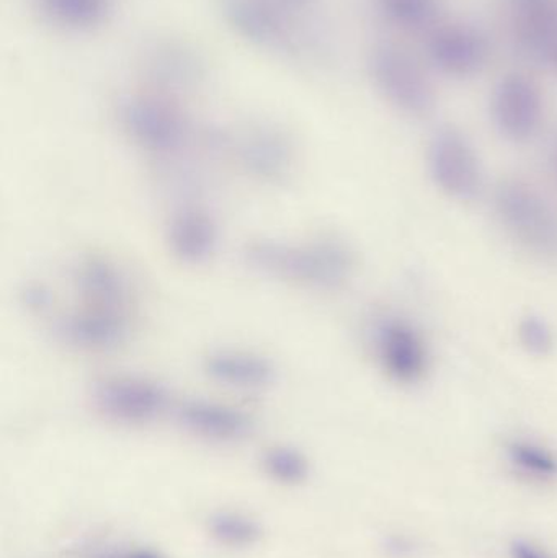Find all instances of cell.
<instances>
[{
    "instance_id": "6da1fadb",
    "label": "cell",
    "mask_w": 557,
    "mask_h": 558,
    "mask_svg": "<svg viewBox=\"0 0 557 558\" xmlns=\"http://www.w3.org/2000/svg\"><path fill=\"white\" fill-rule=\"evenodd\" d=\"M244 260L264 277L323 291L342 288L356 270L355 252L334 239H261L245 247Z\"/></svg>"
},
{
    "instance_id": "7a4b0ae2",
    "label": "cell",
    "mask_w": 557,
    "mask_h": 558,
    "mask_svg": "<svg viewBox=\"0 0 557 558\" xmlns=\"http://www.w3.org/2000/svg\"><path fill=\"white\" fill-rule=\"evenodd\" d=\"M117 118L128 140L154 157L182 154L195 137V126L179 97L144 87L118 100Z\"/></svg>"
},
{
    "instance_id": "3957f363",
    "label": "cell",
    "mask_w": 557,
    "mask_h": 558,
    "mask_svg": "<svg viewBox=\"0 0 557 558\" xmlns=\"http://www.w3.org/2000/svg\"><path fill=\"white\" fill-rule=\"evenodd\" d=\"M226 25L258 51L290 62H307L323 51V35L298 25L265 0H218Z\"/></svg>"
},
{
    "instance_id": "277c9868",
    "label": "cell",
    "mask_w": 557,
    "mask_h": 558,
    "mask_svg": "<svg viewBox=\"0 0 557 558\" xmlns=\"http://www.w3.org/2000/svg\"><path fill=\"white\" fill-rule=\"evenodd\" d=\"M427 62L391 41L370 49L366 71L379 97L398 113L414 120L431 117L437 107V90Z\"/></svg>"
},
{
    "instance_id": "5b68a950",
    "label": "cell",
    "mask_w": 557,
    "mask_h": 558,
    "mask_svg": "<svg viewBox=\"0 0 557 558\" xmlns=\"http://www.w3.org/2000/svg\"><path fill=\"white\" fill-rule=\"evenodd\" d=\"M494 209L507 232L533 254L557 257V206L520 180L500 183Z\"/></svg>"
},
{
    "instance_id": "8992f818",
    "label": "cell",
    "mask_w": 557,
    "mask_h": 558,
    "mask_svg": "<svg viewBox=\"0 0 557 558\" xmlns=\"http://www.w3.org/2000/svg\"><path fill=\"white\" fill-rule=\"evenodd\" d=\"M427 170L434 185L448 198L473 202L484 185L483 162L467 133L444 124L427 144Z\"/></svg>"
},
{
    "instance_id": "52a82bcc",
    "label": "cell",
    "mask_w": 557,
    "mask_h": 558,
    "mask_svg": "<svg viewBox=\"0 0 557 558\" xmlns=\"http://www.w3.org/2000/svg\"><path fill=\"white\" fill-rule=\"evenodd\" d=\"M545 110V92L529 72H506L491 92V121L510 143L532 141L542 130Z\"/></svg>"
},
{
    "instance_id": "ba28073f",
    "label": "cell",
    "mask_w": 557,
    "mask_h": 558,
    "mask_svg": "<svg viewBox=\"0 0 557 558\" xmlns=\"http://www.w3.org/2000/svg\"><path fill=\"white\" fill-rule=\"evenodd\" d=\"M424 38L425 62L432 71L448 78L476 77L493 56L489 36L471 23L438 20L424 33Z\"/></svg>"
},
{
    "instance_id": "9c48e42d",
    "label": "cell",
    "mask_w": 557,
    "mask_h": 558,
    "mask_svg": "<svg viewBox=\"0 0 557 558\" xmlns=\"http://www.w3.org/2000/svg\"><path fill=\"white\" fill-rule=\"evenodd\" d=\"M373 351L379 369L401 386H415L432 367L431 344L421 328L401 315H383L373 327Z\"/></svg>"
},
{
    "instance_id": "30bf717a",
    "label": "cell",
    "mask_w": 557,
    "mask_h": 558,
    "mask_svg": "<svg viewBox=\"0 0 557 558\" xmlns=\"http://www.w3.org/2000/svg\"><path fill=\"white\" fill-rule=\"evenodd\" d=\"M52 333L68 347L82 351L117 350L133 330V308L78 301L52 320Z\"/></svg>"
},
{
    "instance_id": "8fae6325",
    "label": "cell",
    "mask_w": 557,
    "mask_h": 558,
    "mask_svg": "<svg viewBox=\"0 0 557 558\" xmlns=\"http://www.w3.org/2000/svg\"><path fill=\"white\" fill-rule=\"evenodd\" d=\"M95 409L111 422L144 425L156 422L172 405L166 387L137 376H113L95 384Z\"/></svg>"
},
{
    "instance_id": "7c38bea8",
    "label": "cell",
    "mask_w": 557,
    "mask_h": 558,
    "mask_svg": "<svg viewBox=\"0 0 557 558\" xmlns=\"http://www.w3.org/2000/svg\"><path fill=\"white\" fill-rule=\"evenodd\" d=\"M146 87L166 94H190L198 90L208 78L205 58L189 43L180 39H157L147 46L141 59Z\"/></svg>"
},
{
    "instance_id": "4fadbf2b",
    "label": "cell",
    "mask_w": 557,
    "mask_h": 558,
    "mask_svg": "<svg viewBox=\"0 0 557 558\" xmlns=\"http://www.w3.org/2000/svg\"><path fill=\"white\" fill-rule=\"evenodd\" d=\"M222 146L235 154L249 173L265 182H280L293 163L290 137L270 123H252L234 133H222Z\"/></svg>"
},
{
    "instance_id": "5bb4252c",
    "label": "cell",
    "mask_w": 557,
    "mask_h": 558,
    "mask_svg": "<svg viewBox=\"0 0 557 558\" xmlns=\"http://www.w3.org/2000/svg\"><path fill=\"white\" fill-rule=\"evenodd\" d=\"M175 416L186 432L206 441H241L254 426L244 410L213 400H186L177 407Z\"/></svg>"
},
{
    "instance_id": "9a60e30c",
    "label": "cell",
    "mask_w": 557,
    "mask_h": 558,
    "mask_svg": "<svg viewBox=\"0 0 557 558\" xmlns=\"http://www.w3.org/2000/svg\"><path fill=\"white\" fill-rule=\"evenodd\" d=\"M509 15L520 51L543 64L557 43V0H509Z\"/></svg>"
},
{
    "instance_id": "2e32d148",
    "label": "cell",
    "mask_w": 557,
    "mask_h": 558,
    "mask_svg": "<svg viewBox=\"0 0 557 558\" xmlns=\"http://www.w3.org/2000/svg\"><path fill=\"white\" fill-rule=\"evenodd\" d=\"M166 241L173 257L179 258L182 264L202 265L218 248V225L203 209H180L169 219Z\"/></svg>"
},
{
    "instance_id": "e0dca14e",
    "label": "cell",
    "mask_w": 557,
    "mask_h": 558,
    "mask_svg": "<svg viewBox=\"0 0 557 558\" xmlns=\"http://www.w3.org/2000/svg\"><path fill=\"white\" fill-rule=\"evenodd\" d=\"M203 367L209 379L229 389L262 390L275 380L274 363L254 351L216 350Z\"/></svg>"
},
{
    "instance_id": "ac0fdd59",
    "label": "cell",
    "mask_w": 557,
    "mask_h": 558,
    "mask_svg": "<svg viewBox=\"0 0 557 558\" xmlns=\"http://www.w3.org/2000/svg\"><path fill=\"white\" fill-rule=\"evenodd\" d=\"M43 22L59 32L85 35L110 22L114 0H32Z\"/></svg>"
},
{
    "instance_id": "d6986e66",
    "label": "cell",
    "mask_w": 557,
    "mask_h": 558,
    "mask_svg": "<svg viewBox=\"0 0 557 558\" xmlns=\"http://www.w3.org/2000/svg\"><path fill=\"white\" fill-rule=\"evenodd\" d=\"M208 533L219 546L229 549H249L264 537L261 521L239 510L215 511L208 518Z\"/></svg>"
},
{
    "instance_id": "ffe728a7",
    "label": "cell",
    "mask_w": 557,
    "mask_h": 558,
    "mask_svg": "<svg viewBox=\"0 0 557 558\" xmlns=\"http://www.w3.org/2000/svg\"><path fill=\"white\" fill-rule=\"evenodd\" d=\"M506 456L513 471L529 481L553 482L557 478L556 452L535 439H512L507 442Z\"/></svg>"
},
{
    "instance_id": "44dd1931",
    "label": "cell",
    "mask_w": 557,
    "mask_h": 558,
    "mask_svg": "<svg viewBox=\"0 0 557 558\" xmlns=\"http://www.w3.org/2000/svg\"><path fill=\"white\" fill-rule=\"evenodd\" d=\"M262 471L270 481L284 487L303 485L311 475V462L301 449L277 445L265 449L261 459Z\"/></svg>"
},
{
    "instance_id": "7402d4cb",
    "label": "cell",
    "mask_w": 557,
    "mask_h": 558,
    "mask_svg": "<svg viewBox=\"0 0 557 558\" xmlns=\"http://www.w3.org/2000/svg\"><path fill=\"white\" fill-rule=\"evenodd\" d=\"M386 22L404 32H428L438 16V0H376Z\"/></svg>"
},
{
    "instance_id": "603a6c76",
    "label": "cell",
    "mask_w": 557,
    "mask_h": 558,
    "mask_svg": "<svg viewBox=\"0 0 557 558\" xmlns=\"http://www.w3.org/2000/svg\"><path fill=\"white\" fill-rule=\"evenodd\" d=\"M520 347L535 357H546L555 351L556 335L552 325L542 315L529 314L517 325Z\"/></svg>"
},
{
    "instance_id": "cb8c5ba5",
    "label": "cell",
    "mask_w": 557,
    "mask_h": 558,
    "mask_svg": "<svg viewBox=\"0 0 557 558\" xmlns=\"http://www.w3.org/2000/svg\"><path fill=\"white\" fill-rule=\"evenodd\" d=\"M275 10L304 28L320 33L317 23L320 0H267Z\"/></svg>"
},
{
    "instance_id": "d4e9b609",
    "label": "cell",
    "mask_w": 557,
    "mask_h": 558,
    "mask_svg": "<svg viewBox=\"0 0 557 558\" xmlns=\"http://www.w3.org/2000/svg\"><path fill=\"white\" fill-rule=\"evenodd\" d=\"M510 558H555L536 544L525 539L513 541L510 546Z\"/></svg>"
},
{
    "instance_id": "484cf974",
    "label": "cell",
    "mask_w": 557,
    "mask_h": 558,
    "mask_svg": "<svg viewBox=\"0 0 557 558\" xmlns=\"http://www.w3.org/2000/svg\"><path fill=\"white\" fill-rule=\"evenodd\" d=\"M95 558H166L149 549L111 550Z\"/></svg>"
},
{
    "instance_id": "4316f807",
    "label": "cell",
    "mask_w": 557,
    "mask_h": 558,
    "mask_svg": "<svg viewBox=\"0 0 557 558\" xmlns=\"http://www.w3.org/2000/svg\"><path fill=\"white\" fill-rule=\"evenodd\" d=\"M543 64L548 65V68L555 69L557 71V43L555 48L549 51V54L546 56L545 62Z\"/></svg>"
}]
</instances>
